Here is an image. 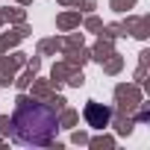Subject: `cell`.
Instances as JSON below:
<instances>
[{
    "label": "cell",
    "mask_w": 150,
    "mask_h": 150,
    "mask_svg": "<svg viewBox=\"0 0 150 150\" xmlns=\"http://www.w3.org/2000/svg\"><path fill=\"white\" fill-rule=\"evenodd\" d=\"M62 50V38H41L38 41V56H53Z\"/></svg>",
    "instance_id": "cell-15"
},
{
    "label": "cell",
    "mask_w": 150,
    "mask_h": 150,
    "mask_svg": "<svg viewBox=\"0 0 150 150\" xmlns=\"http://www.w3.org/2000/svg\"><path fill=\"white\" fill-rule=\"evenodd\" d=\"M0 24H3V18H0Z\"/></svg>",
    "instance_id": "cell-31"
},
{
    "label": "cell",
    "mask_w": 150,
    "mask_h": 150,
    "mask_svg": "<svg viewBox=\"0 0 150 150\" xmlns=\"http://www.w3.org/2000/svg\"><path fill=\"white\" fill-rule=\"evenodd\" d=\"M44 103H47V106H50V109H56V112H62V109H65V106H68V100H65V97H62V94H56V91H50V94H47V100H44Z\"/></svg>",
    "instance_id": "cell-23"
},
{
    "label": "cell",
    "mask_w": 150,
    "mask_h": 150,
    "mask_svg": "<svg viewBox=\"0 0 150 150\" xmlns=\"http://www.w3.org/2000/svg\"><path fill=\"white\" fill-rule=\"evenodd\" d=\"M12 80H15L12 74H0V88H6V86H12Z\"/></svg>",
    "instance_id": "cell-27"
},
{
    "label": "cell",
    "mask_w": 150,
    "mask_h": 150,
    "mask_svg": "<svg viewBox=\"0 0 150 150\" xmlns=\"http://www.w3.org/2000/svg\"><path fill=\"white\" fill-rule=\"evenodd\" d=\"M71 71H74V65H68L65 59H62V62H56V65L50 68V86H53V88H59L62 83H68Z\"/></svg>",
    "instance_id": "cell-9"
},
{
    "label": "cell",
    "mask_w": 150,
    "mask_h": 150,
    "mask_svg": "<svg viewBox=\"0 0 150 150\" xmlns=\"http://www.w3.org/2000/svg\"><path fill=\"white\" fill-rule=\"evenodd\" d=\"M68 86H71V88H83V86H86V74H83V68H74V71H71Z\"/></svg>",
    "instance_id": "cell-22"
},
{
    "label": "cell",
    "mask_w": 150,
    "mask_h": 150,
    "mask_svg": "<svg viewBox=\"0 0 150 150\" xmlns=\"http://www.w3.org/2000/svg\"><path fill=\"white\" fill-rule=\"evenodd\" d=\"M27 65V53H15V56H0V74H12L15 77V71Z\"/></svg>",
    "instance_id": "cell-10"
},
{
    "label": "cell",
    "mask_w": 150,
    "mask_h": 150,
    "mask_svg": "<svg viewBox=\"0 0 150 150\" xmlns=\"http://www.w3.org/2000/svg\"><path fill=\"white\" fill-rule=\"evenodd\" d=\"M109 124L115 127V132H118V135H129V132L135 129V121H132V115H127V112H118V109H112V118H109Z\"/></svg>",
    "instance_id": "cell-5"
},
{
    "label": "cell",
    "mask_w": 150,
    "mask_h": 150,
    "mask_svg": "<svg viewBox=\"0 0 150 150\" xmlns=\"http://www.w3.org/2000/svg\"><path fill=\"white\" fill-rule=\"evenodd\" d=\"M135 3H138V0H109V9L118 12V15H124V12H129Z\"/></svg>",
    "instance_id": "cell-21"
},
{
    "label": "cell",
    "mask_w": 150,
    "mask_h": 150,
    "mask_svg": "<svg viewBox=\"0 0 150 150\" xmlns=\"http://www.w3.org/2000/svg\"><path fill=\"white\" fill-rule=\"evenodd\" d=\"M80 24H83L88 33H100V30H103V21H100L97 15H88V18H86V21H80Z\"/></svg>",
    "instance_id": "cell-24"
},
{
    "label": "cell",
    "mask_w": 150,
    "mask_h": 150,
    "mask_svg": "<svg viewBox=\"0 0 150 150\" xmlns=\"http://www.w3.org/2000/svg\"><path fill=\"white\" fill-rule=\"evenodd\" d=\"M56 118H59V127H62V129H74V127H77V121H80L77 109H71V106H65L62 112H56Z\"/></svg>",
    "instance_id": "cell-12"
},
{
    "label": "cell",
    "mask_w": 150,
    "mask_h": 150,
    "mask_svg": "<svg viewBox=\"0 0 150 150\" xmlns=\"http://www.w3.org/2000/svg\"><path fill=\"white\" fill-rule=\"evenodd\" d=\"M147 65H150V50H141L138 53V68H135V83L138 86L147 80Z\"/></svg>",
    "instance_id": "cell-16"
},
{
    "label": "cell",
    "mask_w": 150,
    "mask_h": 150,
    "mask_svg": "<svg viewBox=\"0 0 150 150\" xmlns=\"http://www.w3.org/2000/svg\"><path fill=\"white\" fill-rule=\"evenodd\" d=\"M59 3H62V6H77V9H80V0H59Z\"/></svg>",
    "instance_id": "cell-29"
},
{
    "label": "cell",
    "mask_w": 150,
    "mask_h": 150,
    "mask_svg": "<svg viewBox=\"0 0 150 150\" xmlns=\"http://www.w3.org/2000/svg\"><path fill=\"white\" fill-rule=\"evenodd\" d=\"M9 132H12V118L9 115H0V141H3Z\"/></svg>",
    "instance_id": "cell-25"
},
{
    "label": "cell",
    "mask_w": 150,
    "mask_h": 150,
    "mask_svg": "<svg viewBox=\"0 0 150 150\" xmlns=\"http://www.w3.org/2000/svg\"><path fill=\"white\" fill-rule=\"evenodd\" d=\"M71 141H74V144H88V135L77 129V132H74V135H71Z\"/></svg>",
    "instance_id": "cell-26"
},
{
    "label": "cell",
    "mask_w": 150,
    "mask_h": 150,
    "mask_svg": "<svg viewBox=\"0 0 150 150\" xmlns=\"http://www.w3.org/2000/svg\"><path fill=\"white\" fill-rule=\"evenodd\" d=\"M115 103H118V112L132 115V109L141 103V86L138 83H121V86H115Z\"/></svg>",
    "instance_id": "cell-2"
},
{
    "label": "cell",
    "mask_w": 150,
    "mask_h": 150,
    "mask_svg": "<svg viewBox=\"0 0 150 150\" xmlns=\"http://www.w3.org/2000/svg\"><path fill=\"white\" fill-rule=\"evenodd\" d=\"M100 35L103 38H121V35H127V30H124V24H109L100 30Z\"/></svg>",
    "instance_id": "cell-20"
},
{
    "label": "cell",
    "mask_w": 150,
    "mask_h": 150,
    "mask_svg": "<svg viewBox=\"0 0 150 150\" xmlns=\"http://www.w3.org/2000/svg\"><path fill=\"white\" fill-rule=\"evenodd\" d=\"M30 33H33V30H30V24H27V21H24V24H15V30H9V33H3V35H0V53H6L9 47L21 44Z\"/></svg>",
    "instance_id": "cell-4"
},
{
    "label": "cell",
    "mask_w": 150,
    "mask_h": 150,
    "mask_svg": "<svg viewBox=\"0 0 150 150\" xmlns=\"http://www.w3.org/2000/svg\"><path fill=\"white\" fill-rule=\"evenodd\" d=\"M103 74H109V77H115V74H121V68H124V56H118V53H112V56H106L103 62Z\"/></svg>",
    "instance_id": "cell-14"
},
{
    "label": "cell",
    "mask_w": 150,
    "mask_h": 150,
    "mask_svg": "<svg viewBox=\"0 0 150 150\" xmlns=\"http://www.w3.org/2000/svg\"><path fill=\"white\" fill-rule=\"evenodd\" d=\"M62 53H65V62L74 65V68H83V65L91 59V53L86 50V44H83V47H65Z\"/></svg>",
    "instance_id": "cell-8"
},
{
    "label": "cell",
    "mask_w": 150,
    "mask_h": 150,
    "mask_svg": "<svg viewBox=\"0 0 150 150\" xmlns=\"http://www.w3.org/2000/svg\"><path fill=\"white\" fill-rule=\"evenodd\" d=\"M129 33H132L135 38H141V41H144V38L150 35V18H147V15H141V18L132 24V30H129Z\"/></svg>",
    "instance_id": "cell-17"
},
{
    "label": "cell",
    "mask_w": 150,
    "mask_h": 150,
    "mask_svg": "<svg viewBox=\"0 0 150 150\" xmlns=\"http://www.w3.org/2000/svg\"><path fill=\"white\" fill-rule=\"evenodd\" d=\"M33 3V0H18V6H30Z\"/></svg>",
    "instance_id": "cell-30"
},
{
    "label": "cell",
    "mask_w": 150,
    "mask_h": 150,
    "mask_svg": "<svg viewBox=\"0 0 150 150\" xmlns=\"http://www.w3.org/2000/svg\"><path fill=\"white\" fill-rule=\"evenodd\" d=\"M80 9H68V12H59L56 15V27L62 30V33H71V30H77L80 27Z\"/></svg>",
    "instance_id": "cell-6"
},
{
    "label": "cell",
    "mask_w": 150,
    "mask_h": 150,
    "mask_svg": "<svg viewBox=\"0 0 150 150\" xmlns=\"http://www.w3.org/2000/svg\"><path fill=\"white\" fill-rule=\"evenodd\" d=\"M80 6H83V12H91L97 6V0H80Z\"/></svg>",
    "instance_id": "cell-28"
},
{
    "label": "cell",
    "mask_w": 150,
    "mask_h": 150,
    "mask_svg": "<svg viewBox=\"0 0 150 150\" xmlns=\"http://www.w3.org/2000/svg\"><path fill=\"white\" fill-rule=\"evenodd\" d=\"M35 74H38V71H35V68H27V71H24V74H21V77H15V80H12V83H15V86H18V88H21V91H27V88H30V83H33V80H35Z\"/></svg>",
    "instance_id": "cell-19"
},
{
    "label": "cell",
    "mask_w": 150,
    "mask_h": 150,
    "mask_svg": "<svg viewBox=\"0 0 150 150\" xmlns=\"http://www.w3.org/2000/svg\"><path fill=\"white\" fill-rule=\"evenodd\" d=\"M56 129H59L56 109H50L44 100H35L24 91L15 97V115H12V132L9 135L18 144L50 147V141L56 138Z\"/></svg>",
    "instance_id": "cell-1"
},
{
    "label": "cell",
    "mask_w": 150,
    "mask_h": 150,
    "mask_svg": "<svg viewBox=\"0 0 150 150\" xmlns=\"http://www.w3.org/2000/svg\"><path fill=\"white\" fill-rule=\"evenodd\" d=\"M109 118H112V109L97 103V100H88L83 106V121L91 127V129H106L109 127Z\"/></svg>",
    "instance_id": "cell-3"
},
{
    "label": "cell",
    "mask_w": 150,
    "mask_h": 150,
    "mask_svg": "<svg viewBox=\"0 0 150 150\" xmlns=\"http://www.w3.org/2000/svg\"><path fill=\"white\" fill-rule=\"evenodd\" d=\"M88 147L91 150H112L115 147V138L112 135H94V138H88Z\"/></svg>",
    "instance_id": "cell-18"
},
{
    "label": "cell",
    "mask_w": 150,
    "mask_h": 150,
    "mask_svg": "<svg viewBox=\"0 0 150 150\" xmlns=\"http://www.w3.org/2000/svg\"><path fill=\"white\" fill-rule=\"evenodd\" d=\"M0 18H3V24L6 21L9 24H24L27 12H24V6H6V9H0Z\"/></svg>",
    "instance_id": "cell-11"
},
{
    "label": "cell",
    "mask_w": 150,
    "mask_h": 150,
    "mask_svg": "<svg viewBox=\"0 0 150 150\" xmlns=\"http://www.w3.org/2000/svg\"><path fill=\"white\" fill-rule=\"evenodd\" d=\"M88 53H91V59H94V62H103L106 56H112V53H115V38H103V35H100Z\"/></svg>",
    "instance_id": "cell-7"
},
{
    "label": "cell",
    "mask_w": 150,
    "mask_h": 150,
    "mask_svg": "<svg viewBox=\"0 0 150 150\" xmlns=\"http://www.w3.org/2000/svg\"><path fill=\"white\" fill-rule=\"evenodd\" d=\"M30 97H35V100H47V94L53 91V86H50V80H33L30 83Z\"/></svg>",
    "instance_id": "cell-13"
}]
</instances>
